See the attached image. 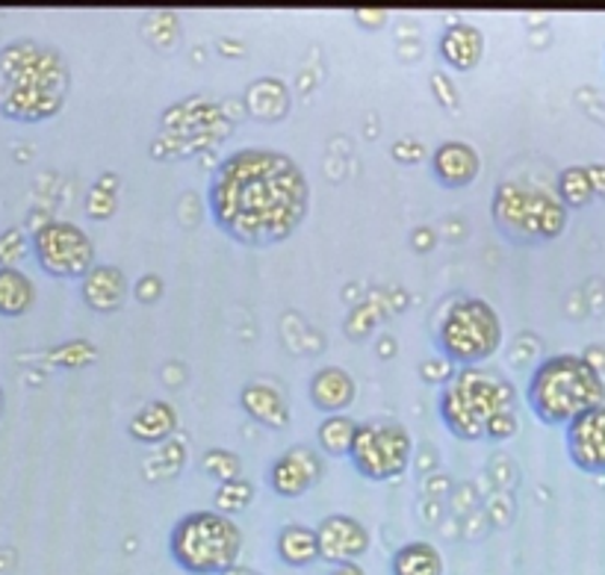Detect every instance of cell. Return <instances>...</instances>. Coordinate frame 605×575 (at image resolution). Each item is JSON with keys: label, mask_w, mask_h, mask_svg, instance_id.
<instances>
[{"label": "cell", "mask_w": 605, "mask_h": 575, "mask_svg": "<svg viewBox=\"0 0 605 575\" xmlns=\"http://www.w3.org/2000/svg\"><path fill=\"white\" fill-rule=\"evenodd\" d=\"M319 561L328 564H357V558L367 555L369 531L367 526L348 514H331L317 526Z\"/></svg>", "instance_id": "11"}, {"label": "cell", "mask_w": 605, "mask_h": 575, "mask_svg": "<svg viewBox=\"0 0 605 575\" xmlns=\"http://www.w3.org/2000/svg\"><path fill=\"white\" fill-rule=\"evenodd\" d=\"M0 417H3V390H0Z\"/></svg>", "instance_id": "29"}, {"label": "cell", "mask_w": 605, "mask_h": 575, "mask_svg": "<svg viewBox=\"0 0 605 575\" xmlns=\"http://www.w3.org/2000/svg\"><path fill=\"white\" fill-rule=\"evenodd\" d=\"M567 455L588 476H605V405L588 410L565 428Z\"/></svg>", "instance_id": "10"}, {"label": "cell", "mask_w": 605, "mask_h": 575, "mask_svg": "<svg viewBox=\"0 0 605 575\" xmlns=\"http://www.w3.org/2000/svg\"><path fill=\"white\" fill-rule=\"evenodd\" d=\"M33 254H36L41 272H48L50 278L83 280L92 268L98 266L90 233L71 221H62V218L45 221L33 233Z\"/></svg>", "instance_id": "9"}, {"label": "cell", "mask_w": 605, "mask_h": 575, "mask_svg": "<svg viewBox=\"0 0 605 575\" xmlns=\"http://www.w3.org/2000/svg\"><path fill=\"white\" fill-rule=\"evenodd\" d=\"M440 419L464 443L511 440L520 431L514 387L485 367L461 369L440 393Z\"/></svg>", "instance_id": "3"}, {"label": "cell", "mask_w": 605, "mask_h": 575, "mask_svg": "<svg viewBox=\"0 0 605 575\" xmlns=\"http://www.w3.org/2000/svg\"><path fill=\"white\" fill-rule=\"evenodd\" d=\"M322 478V455L310 446H293L269 467V487L281 499H298Z\"/></svg>", "instance_id": "12"}, {"label": "cell", "mask_w": 605, "mask_h": 575, "mask_svg": "<svg viewBox=\"0 0 605 575\" xmlns=\"http://www.w3.org/2000/svg\"><path fill=\"white\" fill-rule=\"evenodd\" d=\"M357 426H360V422L348 419L346 414H331V417L322 419L317 428L319 448L331 457H348L352 455V446H355Z\"/></svg>", "instance_id": "23"}, {"label": "cell", "mask_w": 605, "mask_h": 575, "mask_svg": "<svg viewBox=\"0 0 605 575\" xmlns=\"http://www.w3.org/2000/svg\"><path fill=\"white\" fill-rule=\"evenodd\" d=\"M502 337V319L494 304H487L485 298L461 296L449 304L447 316L440 322L437 346L449 363L470 369L494 358Z\"/></svg>", "instance_id": "7"}, {"label": "cell", "mask_w": 605, "mask_h": 575, "mask_svg": "<svg viewBox=\"0 0 605 575\" xmlns=\"http://www.w3.org/2000/svg\"><path fill=\"white\" fill-rule=\"evenodd\" d=\"M207 464H204V469H207L210 476H216L222 484L225 481H234V478H239V457L230 455V452H225V448H216V452H207V457H204Z\"/></svg>", "instance_id": "26"}, {"label": "cell", "mask_w": 605, "mask_h": 575, "mask_svg": "<svg viewBox=\"0 0 605 575\" xmlns=\"http://www.w3.org/2000/svg\"><path fill=\"white\" fill-rule=\"evenodd\" d=\"M213 225L246 249H272L296 233L310 213V180L275 148L234 151L210 178Z\"/></svg>", "instance_id": "1"}, {"label": "cell", "mask_w": 605, "mask_h": 575, "mask_svg": "<svg viewBox=\"0 0 605 575\" xmlns=\"http://www.w3.org/2000/svg\"><path fill=\"white\" fill-rule=\"evenodd\" d=\"M414 440L407 428L396 419H369L357 426L355 446H352V467L367 481H393L405 476L411 464Z\"/></svg>", "instance_id": "8"}, {"label": "cell", "mask_w": 605, "mask_h": 575, "mask_svg": "<svg viewBox=\"0 0 605 575\" xmlns=\"http://www.w3.org/2000/svg\"><path fill=\"white\" fill-rule=\"evenodd\" d=\"M71 92V69L54 45L15 39L0 48V116L39 124L60 116Z\"/></svg>", "instance_id": "2"}, {"label": "cell", "mask_w": 605, "mask_h": 575, "mask_svg": "<svg viewBox=\"0 0 605 575\" xmlns=\"http://www.w3.org/2000/svg\"><path fill=\"white\" fill-rule=\"evenodd\" d=\"M251 496H254V487L246 478H234L218 487L216 507H222V514H237L242 507H249Z\"/></svg>", "instance_id": "25"}, {"label": "cell", "mask_w": 605, "mask_h": 575, "mask_svg": "<svg viewBox=\"0 0 605 575\" xmlns=\"http://www.w3.org/2000/svg\"><path fill=\"white\" fill-rule=\"evenodd\" d=\"M308 393L313 407L331 417V414H343L346 407H352V402L357 398V384L346 369L325 367L310 378Z\"/></svg>", "instance_id": "15"}, {"label": "cell", "mask_w": 605, "mask_h": 575, "mask_svg": "<svg viewBox=\"0 0 605 575\" xmlns=\"http://www.w3.org/2000/svg\"><path fill=\"white\" fill-rule=\"evenodd\" d=\"M80 292H83L86 308H92L95 313H116L128 298V278L119 266L98 263L86 278L80 280Z\"/></svg>", "instance_id": "14"}, {"label": "cell", "mask_w": 605, "mask_h": 575, "mask_svg": "<svg viewBox=\"0 0 605 575\" xmlns=\"http://www.w3.org/2000/svg\"><path fill=\"white\" fill-rule=\"evenodd\" d=\"M440 57L447 60L449 69L473 71L485 57V36L473 24L455 21L440 36Z\"/></svg>", "instance_id": "16"}, {"label": "cell", "mask_w": 605, "mask_h": 575, "mask_svg": "<svg viewBox=\"0 0 605 575\" xmlns=\"http://www.w3.org/2000/svg\"><path fill=\"white\" fill-rule=\"evenodd\" d=\"M570 209L556 192L526 180L499 183L490 201V218L514 245H541L565 233Z\"/></svg>", "instance_id": "5"}, {"label": "cell", "mask_w": 605, "mask_h": 575, "mask_svg": "<svg viewBox=\"0 0 605 575\" xmlns=\"http://www.w3.org/2000/svg\"><path fill=\"white\" fill-rule=\"evenodd\" d=\"M278 558L287 566H310L319 561V540L317 528L301 526V523H289V526L281 528L278 535Z\"/></svg>", "instance_id": "18"}, {"label": "cell", "mask_w": 605, "mask_h": 575, "mask_svg": "<svg viewBox=\"0 0 605 575\" xmlns=\"http://www.w3.org/2000/svg\"><path fill=\"white\" fill-rule=\"evenodd\" d=\"M222 575H258V573H251V570H242V566H234V570H228V573H222Z\"/></svg>", "instance_id": "28"}, {"label": "cell", "mask_w": 605, "mask_h": 575, "mask_svg": "<svg viewBox=\"0 0 605 575\" xmlns=\"http://www.w3.org/2000/svg\"><path fill=\"white\" fill-rule=\"evenodd\" d=\"M526 402L537 422L567 428L582 414L605 405V378L582 355H553L529 378Z\"/></svg>", "instance_id": "4"}, {"label": "cell", "mask_w": 605, "mask_h": 575, "mask_svg": "<svg viewBox=\"0 0 605 575\" xmlns=\"http://www.w3.org/2000/svg\"><path fill=\"white\" fill-rule=\"evenodd\" d=\"M36 301L33 280L15 266H0V316L15 319L24 316Z\"/></svg>", "instance_id": "19"}, {"label": "cell", "mask_w": 605, "mask_h": 575, "mask_svg": "<svg viewBox=\"0 0 605 575\" xmlns=\"http://www.w3.org/2000/svg\"><path fill=\"white\" fill-rule=\"evenodd\" d=\"M390 566H393V575H443V555L437 552L435 543L414 540V543L399 546Z\"/></svg>", "instance_id": "20"}, {"label": "cell", "mask_w": 605, "mask_h": 575, "mask_svg": "<svg viewBox=\"0 0 605 575\" xmlns=\"http://www.w3.org/2000/svg\"><path fill=\"white\" fill-rule=\"evenodd\" d=\"M178 426V414H175V407L169 402H151L145 405L133 417L130 422V434L142 440V443H159V440H166V436L175 431Z\"/></svg>", "instance_id": "21"}, {"label": "cell", "mask_w": 605, "mask_h": 575, "mask_svg": "<svg viewBox=\"0 0 605 575\" xmlns=\"http://www.w3.org/2000/svg\"><path fill=\"white\" fill-rule=\"evenodd\" d=\"M478 171H482V157L466 142H443L431 154V175H435L440 187L464 189L478 178Z\"/></svg>", "instance_id": "13"}, {"label": "cell", "mask_w": 605, "mask_h": 575, "mask_svg": "<svg viewBox=\"0 0 605 575\" xmlns=\"http://www.w3.org/2000/svg\"><path fill=\"white\" fill-rule=\"evenodd\" d=\"M246 98H249L251 112H254L258 119L278 121L287 116L289 92L281 80H272V77L254 80V83L249 86V95H246Z\"/></svg>", "instance_id": "22"}, {"label": "cell", "mask_w": 605, "mask_h": 575, "mask_svg": "<svg viewBox=\"0 0 605 575\" xmlns=\"http://www.w3.org/2000/svg\"><path fill=\"white\" fill-rule=\"evenodd\" d=\"M558 199L565 201V207H585L596 199L594 175L588 166H570L558 178Z\"/></svg>", "instance_id": "24"}, {"label": "cell", "mask_w": 605, "mask_h": 575, "mask_svg": "<svg viewBox=\"0 0 605 575\" xmlns=\"http://www.w3.org/2000/svg\"><path fill=\"white\" fill-rule=\"evenodd\" d=\"M169 555L189 575H222L239 564L242 531L222 511H192L171 528Z\"/></svg>", "instance_id": "6"}, {"label": "cell", "mask_w": 605, "mask_h": 575, "mask_svg": "<svg viewBox=\"0 0 605 575\" xmlns=\"http://www.w3.org/2000/svg\"><path fill=\"white\" fill-rule=\"evenodd\" d=\"M239 405L251 419H258L266 428H287L289 426V405L278 390L269 384H246L239 393Z\"/></svg>", "instance_id": "17"}, {"label": "cell", "mask_w": 605, "mask_h": 575, "mask_svg": "<svg viewBox=\"0 0 605 575\" xmlns=\"http://www.w3.org/2000/svg\"><path fill=\"white\" fill-rule=\"evenodd\" d=\"M328 575H367L357 564H334L328 570Z\"/></svg>", "instance_id": "27"}]
</instances>
